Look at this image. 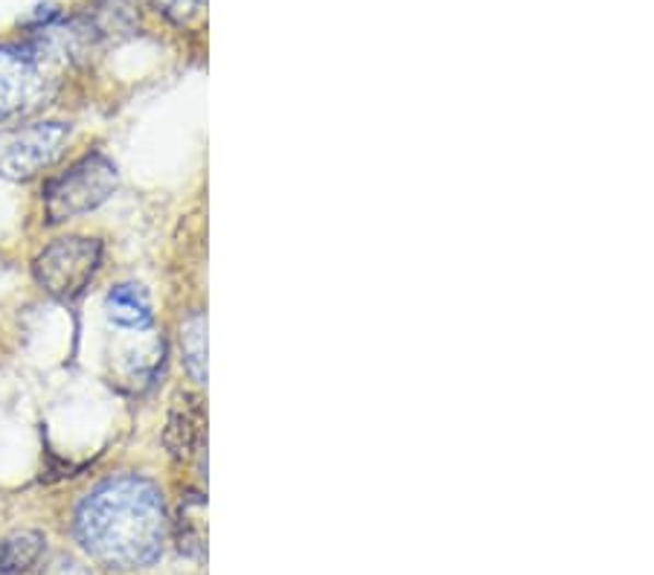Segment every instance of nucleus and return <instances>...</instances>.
I'll list each match as a JSON object with an SVG mask.
<instances>
[{
	"instance_id": "11",
	"label": "nucleus",
	"mask_w": 654,
	"mask_h": 575,
	"mask_svg": "<svg viewBox=\"0 0 654 575\" xmlns=\"http://www.w3.org/2000/svg\"><path fill=\"white\" fill-rule=\"evenodd\" d=\"M163 17H170L172 24H192L196 17H201L207 0H149Z\"/></svg>"
},
{
	"instance_id": "7",
	"label": "nucleus",
	"mask_w": 654,
	"mask_h": 575,
	"mask_svg": "<svg viewBox=\"0 0 654 575\" xmlns=\"http://www.w3.org/2000/svg\"><path fill=\"white\" fill-rule=\"evenodd\" d=\"M105 312H108L110 322L119 326V329L143 331L152 326V303H149V294H145V288L131 285V282L110 288L108 300H105Z\"/></svg>"
},
{
	"instance_id": "4",
	"label": "nucleus",
	"mask_w": 654,
	"mask_h": 575,
	"mask_svg": "<svg viewBox=\"0 0 654 575\" xmlns=\"http://www.w3.org/2000/svg\"><path fill=\"white\" fill-rule=\"evenodd\" d=\"M103 265V242L91 236H65L35 256V282L61 303L85 294Z\"/></svg>"
},
{
	"instance_id": "2",
	"label": "nucleus",
	"mask_w": 654,
	"mask_h": 575,
	"mask_svg": "<svg viewBox=\"0 0 654 575\" xmlns=\"http://www.w3.org/2000/svg\"><path fill=\"white\" fill-rule=\"evenodd\" d=\"M65 61L42 33L30 44L0 47V122L26 117L56 91V64Z\"/></svg>"
},
{
	"instance_id": "9",
	"label": "nucleus",
	"mask_w": 654,
	"mask_h": 575,
	"mask_svg": "<svg viewBox=\"0 0 654 575\" xmlns=\"http://www.w3.org/2000/svg\"><path fill=\"white\" fill-rule=\"evenodd\" d=\"M44 535L42 532H12L0 538V575L26 573L38 564L44 552Z\"/></svg>"
},
{
	"instance_id": "3",
	"label": "nucleus",
	"mask_w": 654,
	"mask_h": 575,
	"mask_svg": "<svg viewBox=\"0 0 654 575\" xmlns=\"http://www.w3.org/2000/svg\"><path fill=\"white\" fill-rule=\"evenodd\" d=\"M119 184L117 166L94 152L77 161L68 172H61L59 178L50 180V187L44 189V210L50 224L79 219L85 212L96 210L108 201Z\"/></svg>"
},
{
	"instance_id": "8",
	"label": "nucleus",
	"mask_w": 654,
	"mask_h": 575,
	"mask_svg": "<svg viewBox=\"0 0 654 575\" xmlns=\"http://www.w3.org/2000/svg\"><path fill=\"white\" fill-rule=\"evenodd\" d=\"M178 550L189 559H201L207 552V520H205V497L187 494L178 508Z\"/></svg>"
},
{
	"instance_id": "5",
	"label": "nucleus",
	"mask_w": 654,
	"mask_h": 575,
	"mask_svg": "<svg viewBox=\"0 0 654 575\" xmlns=\"http://www.w3.org/2000/svg\"><path fill=\"white\" fill-rule=\"evenodd\" d=\"M70 128L65 122H33L0 134V178L30 180L50 169L68 149Z\"/></svg>"
},
{
	"instance_id": "1",
	"label": "nucleus",
	"mask_w": 654,
	"mask_h": 575,
	"mask_svg": "<svg viewBox=\"0 0 654 575\" xmlns=\"http://www.w3.org/2000/svg\"><path fill=\"white\" fill-rule=\"evenodd\" d=\"M73 532L82 550L103 567H149L161 559L170 535L163 491L145 477H110L82 497Z\"/></svg>"
},
{
	"instance_id": "6",
	"label": "nucleus",
	"mask_w": 654,
	"mask_h": 575,
	"mask_svg": "<svg viewBox=\"0 0 654 575\" xmlns=\"http://www.w3.org/2000/svg\"><path fill=\"white\" fill-rule=\"evenodd\" d=\"M201 439H205V407H201V398L192 396V392H180L172 401L163 442H166L172 457L189 459L198 450Z\"/></svg>"
},
{
	"instance_id": "10",
	"label": "nucleus",
	"mask_w": 654,
	"mask_h": 575,
	"mask_svg": "<svg viewBox=\"0 0 654 575\" xmlns=\"http://www.w3.org/2000/svg\"><path fill=\"white\" fill-rule=\"evenodd\" d=\"M180 355L189 378L196 384H207V317L201 312L189 314L180 322Z\"/></svg>"
}]
</instances>
